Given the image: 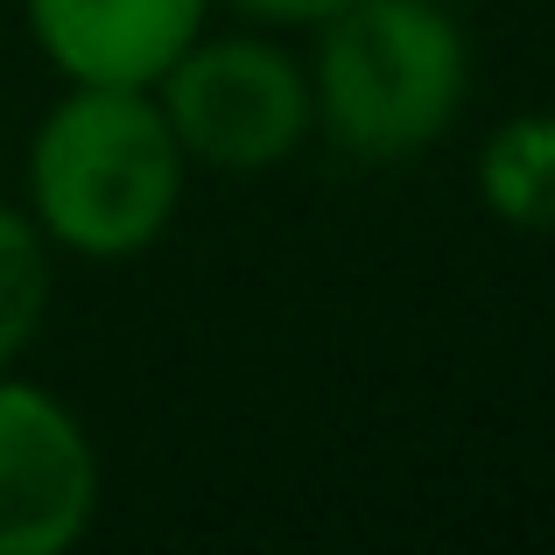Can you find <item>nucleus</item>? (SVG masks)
Here are the masks:
<instances>
[{
    "instance_id": "nucleus-1",
    "label": "nucleus",
    "mask_w": 555,
    "mask_h": 555,
    "mask_svg": "<svg viewBox=\"0 0 555 555\" xmlns=\"http://www.w3.org/2000/svg\"><path fill=\"white\" fill-rule=\"evenodd\" d=\"M183 169L155 85H70L28 141V218L85 260H127L169 232Z\"/></svg>"
},
{
    "instance_id": "nucleus-2",
    "label": "nucleus",
    "mask_w": 555,
    "mask_h": 555,
    "mask_svg": "<svg viewBox=\"0 0 555 555\" xmlns=\"http://www.w3.org/2000/svg\"><path fill=\"white\" fill-rule=\"evenodd\" d=\"M317 50L310 120L352 163H408L450 134L472 85L464 28L436 0H352L338 8Z\"/></svg>"
},
{
    "instance_id": "nucleus-3",
    "label": "nucleus",
    "mask_w": 555,
    "mask_h": 555,
    "mask_svg": "<svg viewBox=\"0 0 555 555\" xmlns=\"http://www.w3.org/2000/svg\"><path fill=\"white\" fill-rule=\"evenodd\" d=\"M155 85L183 163H211L225 177H260L310 134V78L260 36H197Z\"/></svg>"
},
{
    "instance_id": "nucleus-4",
    "label": "nucleus",
    "mask_w": 555,
    "mask_h": 555,
    "mask_svg": "<svg viewBox=\"0 0 555 555\" xmlns=\"http://www.w3.org/2000/svg\"><path fill=\"white\" fill-rule=\"evenodd\" d=\"M99 514V450L36 379L0 373V555H64Z\"/></svg>"
},
{
    "instance_id": "nucleus-5",
    "label": "nucleus",
    "mask_w": 555,
    "mask_h": 555,
    "mask_svg": "<svg viewBox=\"0 0 555 555\" xmlns=\"http://www.w3.org/2000/svg\"><path fill=\"white\" fill-rule=\"evenodd\" d=\"M22 14L70 85H155L204 36L211 0H22Z\"/></svg>"
},
{
    "instance_id": "nucleus-6",
    "label": "nucleus",
    "mask_w": 555,
    "mask_h": 555,
    "mask_svg": "<svg viewBox=\"0 0 555 555\" xmlns=\"http://www.w3.org/2000/svg\"><path fill=\"white\" fill-rule=\"evenodd\" d=\"M478 197L514 232H555V113H514L478 149Z\"/></svg>"
},
{
    "instance_id": "nucleus-7",
    "label": "nucleus",
    "mask_w": 555,
    "mask_h": 555,
    "mask_svg": "<svg viewBox=\"0 0 555 555\" xmlns=\"http://www.w3.org/2000/svg\"><path fill=\"white\" fill-rule=\"evenodd\" d=\"M50 310V240L28 211L0 204V366L28 352Z\"/></svg>"
},
{
    "instance_id": "nucleus-8",
    "label": "nucleus",
    "mask_w": 555,
    "mask_h": 555,
    "mask_svg": "<svg viewBox=\"0 0 555 555\" xmlns=\"http://www.w3.org/2000/svg\"><path fill=\"white\" fill-rule=\"evenodd\" d=\"M240 14H254V22H288V28H317L331 22L338 8H352V0H232Z\"/></svg>"
}]
</instances>
